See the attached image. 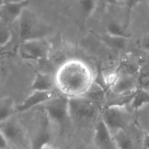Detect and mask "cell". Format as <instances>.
Wrapping results in <instances>:
<instances>
[{"instance_id": "obj_1", "label": "cell", "mask_w": 149, "mask_h": 149, "mask_svg": "<svg viewBox=\"0 0 149 149\" xmlns=\"http://www.w3.org/2000/svg\"><path fill=\"white\" fill-rule=\"evenodd\" d=\"M56 83L64 93L72 97L79 96L90 88L88 70L80 62H66L58 70Z\"/></svg>"}, {"instance_id": "obj_2", "label": "cell", "mask_w": 149, "mask_h": 149, "mask_svg": "<svg viewBox=\"0 0 149 149\" xmlns=\"http://www.w3.org/2000/svg\"><path fill=\"white\" fill-rule=\"evenodd\" d=\"M18 20L19 37L21 41L44 39L51 30V28L43 22L36 13L27 9V7L24 10Z\"/></svg>"}, {"instance_id": "obj_3", "label": "cell", "mask_w": 149, "mask_h": 149, "mask_svg": "<svg viewBox=\"0 0 149 149\" xmlns=\"http://www.w3.org/2000/svg\"><path fill=\"white\" fill-rule=\"evenodd\" d=\"M0 130L10 146L18 149H31L25 130L13 116L0 123Z\"/></svg>"}, {"instance_id": "obj_4", "label": "cell", "mask_w": 149, "mask_h": 149, "mask_svg": "<svg viewBox=\"0 0 149 149\" xmlns=\"http://www.w3.org/2000/svg\"><path fill=\"white\" fill-rule=\"evenodd\" d=\"M97 112V103L86 96L69 98V115L72 120L82 122L92 119Z\"/></svg>"}, {"instance_id": "obj_5", "label": "cell", "mask_w": 149, "mask_h": 149, "mask_svg": "<svg viewBox=\"0 0 149 149\" xmlns=\"http://www.w3.org/2000/svg\"><path fill=\"white\" fill-rule=\"evenodd\" d=\"M45 104V111L50 120L63 126L70 119L69 97L60 96L52 97Z\"/></svg>"}, {"instance_id": "obj_6", "label": "cell", "mask_w": 149, "mask_h": 149, "mask_svg": "<svg viewBox=\"0 0 149 149\" xmlns=\"http://www.w3.org/2000/svg\"><path fill=\"white\" fill-rule=\"evenodd\" d=\"M18 51L24 59L43 61L48 57L50 47L44 39H35L22 41Z\"/></svg>"}, {"instance_id": "obj_7", "label": "cell", "mask_w": 149, "mask_h": 149, "mask_svg": "<svg viewBox=\"0 0 149 149\" xmlns=\"http://www.w3.org/2000/svg\"><path fill=\"white\" fill-rule=\"evenodd\" d=\"M109 130H126L129 123V114L125 106H107L102 119Z\"/></svg>"}, {"instance_id": "obj_8", "label": "cell", "mask_w": 149, "mask_h": 149, "mask_svg": "<svg viewBox=\"0 0 149 149\" xmlns=\"http://www.w3.org/2000/svg\"><path fill=\"white\" fill-rule=\"evenodd\" d=\"M111 131L103 119L100 120L96 125L94 142L99 149H117L118 147L111 135Z\"/></svg>"}, {"instance_id": "obj_9", "label": "cell", "mask_w": 149, "mask_h": 149, "mask_svg": "<svg viewBox=\"0 0 149 149\" xmlns=\"http://www.w3.org/2000/svg\"><path fill=\"white\" fill-rule=\"evenodd\" d=\"M52 97H53L52 91L32 90V93L29 95L20 105H16V112H24L29 111L35 106L46 103Z\"/></svg>"}, {"instance_id": "obj_10", "label": "cell", "mask_w": 149, "mask_h": 149, "mask_svg": "<svg viewBox=\"0 0 149 149\" xmlns=\"http://www.w3.org/2000/svg\"><path fill=\"white\" fill-rule=\"evenodd\" d=\"M28 5V0H21L17 2L6 3L0 7V13L3 15V18L5 21L14 22L18 20L20 15Z\"/></svg>"}, {"instance_id": "obj_11", "label": "cell", "mask_w": 149, "mask_h": 149, "mask_svg": "<svg viewBox=\"0 0 149 149\" xmlns=\"http://www.w3.org/2000/svg\"><path fill=\"white\" fill-rule=\"evenodd\" d=\"M111 89L115 95H119L133 92L137 88L134 80L130 76L122 75L116 77L115 81L111 85Z\"/></svg>"}, {"instance_id": "obj_12", "label": "cell", "mask_w": 149, "mask_h": 149, "mask_svg": "<svg viewBox=\"0 0 149 149\" xmlns=\"http://www.w3.org/2000/svg\"><path fill=\"white\" fill-rule=\"evenodd\" d=\"M54 83L55 82L51 76L38 72L36 74L31 88V90L37 91H52Z\"/></svg>"}, {"instance_id": "obj_13", "label": "cell", "mask_w": 149, "mask_h": 149, "mask_svg": "<svg viewBox=\"0 0 149 149\" xmlns=\"http://www.w3.org/2000/svg\"><path fill=\"white\" fill-rule=\"evenodd\" d=\"M16 112V105L10 97H3L0 99V123L10 119Z\"/></svg>"}, {"instance_id": "obj_14", "label": "cell", "mask_w": 149, "mask_h": 149, "mask_svg": "<svg viewBox=\"0 0 149 149\" xmlns=\"http://www.w3.org/2000/svg\"><path fill=\"white\" fill-rule=\"evenodd\" d=\"M148 105H149V91L142 88H137L130 104L131 108L139 110Z\"/></svg>"}, {"instance_id": "obj_15", "label": "cell", "mask_w": 149, "mask_h": 149, "mask_svg": "<svg viewBox=\"0 0 149 149\" xmlns=\"http://www.w3.org/2000/svg\"><path fill=\"white\" fill-rule=\"evenodd\" d=\"M100 39L104 44H106L110 48L114 50H122L126 47L128 38L116 37L106 33L105 35H102V37H100Z\"/></svg>"}, {"instance_id": "obj_16", "label": "cell", "mask_w": 149, "mask_h": 149, "mask_svg": "<svg viewBox=\"0 0 149 149\" xmlns=\"http://www.w3.org/2000/svg\"><path fill=\"white\" fill-rule=\"evenodd\" d=\"M97 5L96 0H79L80 14L84 20L88 19L94 12Z\"/></svg>"}, {"instance_id": "obj_17", "label": "cell", "mask_w": 149, "mask_h": 149, "mask_svg": "<svg viewBox=\"0 0 149 149\" xmlns=\"http://www.w3.org/2000/svg\"><path fill=\"white\" fill-rule=\"evenodd\" d=\"M11 40V32L5 20L0 17V47L7 45Z\"/></svg>"}, {"instance_id": "obj_18", "label": "cell", "mask_w": 149, "mask_h": 149, "mask_svg": "<svg viewBox=\"0 0 149 149\" xmlns=\"http://www.w3.org/2000/svg\"><path fill=\"white\" fill-rule=\"evenodd\" d=\"M107 33L116 37H125L128 38L127 32L123 27L116 21H110L107 25Z\"/></svg>"}, {"instance_id": "obj_19", "label": "cell", "mask_w": 149, "mask_h": 149, "mask_svg": "<svg viewBox=\"0 0 149 149\" xmlns=\"http://www.w3.org/2000/svg\"><path fill=\"white\" fill-rule=\"evenodd\" d=\"M124 1L126 2L127 6V18H129L132 10L137 4V3H138L139 0H124Z\"/></svg>"}, {"instance_id": "obj_20", "label": "cell", "mask_w": 149, "mask_h": 149, "mask_svg": "<svg viewBox=\"0 0 149 149\" xmlns=\"http://www.w3.org/2000/svg\"><path fill=\"white\" fill-rule=\"evenodd\" d=\"M8 142L7 140L5 138V136L3 135V133H2V131L0 130V149L5 148L8 146Z\"/></svg>"}, {"instance_id": "obj_21", "label": "cell", "mask_w": 149, "mask_h": 149, "mask_svg": "<svg viewBox=\"0 0 149 149\" xmlns=\"http://www.w3.org/2000/svg\"><path fill=\"white\" fill-rule=\"evenodd\" d=\"M142 47H143L146 51L149 52V37H147V38L143 40Z\"/></svg>"}, {"instance_id": "obj_22", "label": "cell", "mask_w": 149, "mask_h": 149, "mask_svg": "<svg viewBox=\"0 0 149 149\" xmlns=\"http://www.w3.org/2000/svg\"><path fill=\"white\" fill-rule=\"evenodd\" d=\"M143 144H144V147L146 148L149 149V135H146L145 136L144 141H143Z\"/></svg>"}, {"instance_id": "obj_23", "label": "cell", "mask_w": 149, "mask_h": 149, "mask_svg": "<svg viewBox=\"0 0 149 149\" xmlns=\"http://www.w3.org/2000/svg\"><path fill=\"white\" fill-rule=\"evenodd\" d=\"M106 2L110 4H117L118 0H106Z\"/></svg>"}, {"instance_id": "obj_24", "label": "cell", "mask_w": 149, "mask_h": 149, "mask_svg": "<svg viewBox=\"0 0 149 149\" xmlns=\"http://www.w3.org/2000/svg\"><path fill=\"white\" fill-rule=\"evenodd\" d=\"M3 149H18V148H14V147H12V146L8 145L5 148H3Z\"/></svg>"}, {"instance_id": "obj_25", "label": "cell", "mask_w": 149, "mask_h": 149, "mask_svg": "<svg viewBox=\"0 0 149 149\" xmlns=\"http://www.w3.org/2000/svg\"><path fill=\"white\" fill-rule=\"evenodd\" d=\"M4 3H5V0H0V7H1L2 5H3Z\"/></svg>"}]
</instances>
